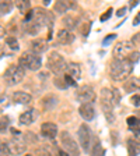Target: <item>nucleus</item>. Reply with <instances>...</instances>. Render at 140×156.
<instances>
[{
    "mask_svg": "<svg viewBox=\"0 0 140 156\" xmlns=\"http://www.w3.org/2000/svg\"><path fill=\"white\" fill-rule=\"evenodd\" d=\"M41 134H42L44 138H48V140H53L58 135V126L55 123H51V121H46L41 126Z\"/></svg>",
    "mask_w": 140,
    "mask_h": 156,
    "instance_id": "obj_11",
    "label": "nucleus"
},
{
    "mask_svg": "<svg viewBox=\"0 0 140 156\" xmlns=\"http://www.w3.org/2000/svg\"><path fill=\"white\" fill-rule=\"evenodd\" d=\"M136 88H139L136 78H131V80H126V82H125V85H123L125 92H127V94H131V92H133L134 89H136Z\"/></svg>",
    "mask_w": 140,
    "mask_h": 156,
    "instance_id": "obj_27",
    "label": "nucleus"
},
{
    "mask_svg": "<svg viewBox=\"0 0 140 156\" xmlns=\"http://www.w3.org/2000/svg\"><path fill=\"white\" fill-rule=\"evenodd\" d=\"M126 145H127L129 156L140 155V138L139 136H131V138H127Z\"/></svg>",
    "mask_w": 140,
    "mask_h": 156,
    "instance_id": "obj_13",
    "label": "nucleus"
},
{
    "mask_svg": "<svg viewBox=\"0 0 140 156\" xmlns=\"http://www.w3.org/2000/svg\"><path fill=\"white\" fill-rule=\"evenodd\" d=\"M11 133L16 134V135L11 138V141L9 142V148L11 151L13 155H23L27 151V141L24 138V135L21 133H18L17 130L11 128Z\"/></svg>",
    "mask_w": 140,
    "mask_h": 156,
    "instance_id": "obj_6",
    "label": "nucleus"
},
{
    "mask_svg": "<svg viewBox=\"0 0 140 156\" xmlns=\"http://www.w3.org/2000/svg\"><path fill=\"white\" fill-rule=\"evenodd\" d=\"M131 131L134 134V135H140V119L133 127H131Z\"/></svg>",
    "mask_w": 140,
    "mask_h": 156,
    "instance_id": "obj_40",
    "label": "nucleus"
},
{
    "mask_svg": "<svg viewBox=\"0 0 140 156\" xmlns=\"http://www.w3.org/2000/svg\"><path fill=\"white\" fill-rule=\"evenodd\" d=\"M66 74H69L70 77H73L74 80H78L81 77V68L77 63H67V67H66Z\"/></svg>",
    "mask_w": 140,
    "mask_h": 156,
    "instance_id": "obj_19",
    "label": "nucleus"
},
{
    "mask_svg": "<svg viewBox=\"0 0 140 156\" xmlns=\"http://www.w3.org/2000/svg\"><path fill=\"white\" fill-rule=\"evenodd\" d=\"M6 46L11 50V52H17L20 49L18 41H17L16 36H9V38H6Z\"/></svg>",
    "mask_w": 140,
    "mask_h": 156,
    "instance_id": "obj_26",
    "label": "nucleus"
},
{
    "mask_svg": "<svg viewBox=\"0 0 140 156\" xmlns=\"http://www.w3.org/2000/svg\"><path fill=\"white\" fill-rule=\"evenodd\" d=\"M132 70H133V64L129 60H115L114 58V62L111 63V68H109V74L115 81H123L132 74Z\"/></svg>",
    "mask_w": 140,
    "mask_h": 156,
    "instance_id": "obj_1",
    "label": "nucleus"
},
{
    "mask_svg": "<svg viewBox=\"0 0 140 156\" xmlns=\"http://www.w3.org/2000/svg\"><path fill=\"white\" fill-rule=\"evenodd\" d=\"M58 105V98L53 96V95H48L42 99V106L45 110H51Z\"/></svg>",
    "mask_w": 140,
    "mask_h": 156,
    "instance_id": "obj_20",
    "label": "nucleus"
},
{
    "mask_svg": "<svg viewBox=\"0 0 140 156\" xmlns=\"http://www.w3.org/2000/svg\"><path fill=\"white\" fill-rule=\"evenodd\" d=\"M93 134L91 130L87 124H81L78 128V141H80V146L83 148L85 153H90V146H91Z\"/></svg>",
    "mask_w": 140,
    "mask_h": 156,
    "instance_id": "obj_8",
    "label": "nucleus"
},
{
    "mask_svg": "<svg viewBox=\"0 0 140 156\" xmlns=\"http://www.w3.org/2000/svg\"><path fill=\"white\" fill-rule=\"evenodd\" d=\"M137 4H139V2H132V3H131V9H133V7L137 6Z\"/></svg>",
    "mask_w": 140,
    "mask_h": 156,
    "instance_id": "obj_47",
    "label": "nucleus"
},
{
    "mask_svg": "<svg viewBox=\"0 0 140 156\" xmlns=\"http://www.w3.org/2000/svg\"><path fill=\"white\" fill-rule=\"evenodd\" d=\"M137 121H139V119H137L136 116H131V117H127L126 123H127V126H129V128H131V127H133Z\"/></svg>",
    "mask_w": 140,
    "mask_h": 156,
    "instance_id": "obj_39",
    "label": "nucleus"
},
{
    "mask_svg": "<svg viewBox=\"0 0 140 156\" xmlns=\"http://www.w3.org/2000/svg\"><path fill=\"white\" fill-rule=\"evenodd\" d=\"M25 77V70L20 64H11L6 68V71H4V82L6 85L9 87H14V85L20 84V82L24 80Z\"/></svg>",
    "mask_w": 140,
    "mask_h": 156,
    "instance_id": "obj_2",
    "label": "nucleus"
},
{
    "mask_svg": "<svg viewBox=\"0 0 140 156\" xmlns=\"http://www.w3.org/2000/svg\"><path fill=\"white\" fill-rule=\"evenodd\" d=\"M112 13H114V10H112V9H108L107 11H105V13L102 14L101 17H100V20H101L102 23H104V21H107V20H108V18H109V17L112 16Z\"/></svg>",
    "mask_w": 140,
    "mask_h": 156,
    "instance_id": "obj_37",
    "label": "nucleus"
},
{
    "mask_svg": "<svg viewBox=\"0 0 140 156\" xmlns=\"http://www.w3.org/2000/svg\"><path fill=\"white\" fill-rule=\"evenodd\" d=\"M55 85H56V87H59L60 89H65V88H67V85H66L63 77H58V78H56V80H55Z\"/></svg>",
    "mask_w": 140,
    "mask_h": 156,
    "instance_id": "obj_34",
    "label": "nucleus"
},
{
    "mask_svg": "<svg viewBox=\"0 0 140 156\" xmlns=\"http://www.w3.org/2000/svg\"><path fill=\"white\" fill-rule=\"evenodd\" d=\"M4 35H6V29H4L3 27L0 25V39H2V38H4Z\"/></svg>",
    "mask_w": 140,
    "mask_h": 156,
    "instance_id": "obj_44",
    "label": "nucleus"
},
{
    "mask_svg": "<svg viewBox=\"0 0 140 156\" xmlns=\"http://www.w3.org/2000/svg\"><path fill=\"white\" fill-rule=\"evenodd\" d=\"M32 101V96L27 92H23V91H17L13 94V102L18 105H28L29 102Z\"/></svg>",
    "mask_w": 140,
    "mask_h": 156,
    "instance_id": "obj_18",
    "label": "nucleus"
},
{
    "mask_svg": "<svg viewBox=\"0 0 140 156\" xmlns=\"http://www.w3.org/2000/svg\"><path fill=\"white\" fill-rule=\"evenodd\" d=\"M139 24H140V13H137L136 18L133 20V25H139Z\"/></svg>",
    "mask_w": 140,
    "mask_h": 156,
    "instance_id": "obj_43",
    "label": "nucleus"
},
{
    "mask_svg": "<svg viewBox=\"0 0 140 156\" xmlns=\"http://www.w3.org/2000/svg\"><path fill=\"white\" fill-rule=\"evenodd\" d=\"M131 103L133 105V106H136V107H139L140 106V95H133V96L131 98Z\"/></svg>",
    "mask_w": 140,
    "mask_h": 156,
    "instance_id": "obj_38",
    "label": "nucleus"
},
{
    "mask_svg": "<svg viewBox=\"0 0 140 156\" xmlns=\"http://www.w3.org/2000/svg\"><path fill=\"white\" fill-rule=\"evenodd\" d=\"M63 24H65L66 29L72 32V29H74L76 27H77L78 21H77V18L73 16H66V17H63Z\"/></svg>",
    "mask_w": 140,
    "mask_h": 156,
    "instance_id": "obj_22",
    "label": "nucleus"
},
{
    "mask_svg": "<svg viewBox=\"0 0 140 156\" xmlns=\"http://www.w3.org/2000/svg\"><path fill=\"white\" fill-rule=\"evenodd\" d=\"M132 43L133 45H140V32L134 34L133 38H132Z\"/></svg>",
    "mask_w": 140,
    "mask_h": 156,
    "instance_id": "obj_41",
    "label": "nucleus"
},
{
    "mask_svg": "<svg viewBox=\"0 0 140 156\" xmlns=\"http://www.w3.org/2000/svg\"><path fill=\"white\" fill-rule=\"evenodd\" d=\"M134 52V45L129 41H119L114 48V57L115 60H127L129 56Z\"/></svg>",
    "mask_w": 140,
    "mask_h": 156,
    "instance_id": "obj_5",
    "label": "nucleus"
},
{
    "mask_svg": "<svg viewBox=\"0 0 140 156\" xmlns=\"http://www.w3.org/2000/svg\"><path fill=\"white\" fill-rule=\"evenodd\" d=\"M34 18L41 27H49V29L52 28L53 24V16L51 14V11L41 7H35L34 9Z\"/></svg>",
    "mask_w": 140,
    "mask_h": 156,
    "instance_id": "obj_9",
    "label": "nucleus"
},
{
    "mask_svg": "<svg viewBox=\"0 0 140 156\" xmlns=\"http://www.w3.org/2000/svg\"><path fill=\"white\" fill-rule=\"evenodd\" d=\"M56 39H58V43H60V45H70V43L74 41V35L65 28V29L58 31Z\"/></svg>",
    "mask_w": 140,
    "mask_h": 156,
    "instance_id": "obj_14",
    "label": "nucleus"
},
{
    "mask_svg": "<svg viewBox=\"0 0 140 156\" xmlns=\"http://www.w3.org/2000/svg\"><path fill=\"white\" fill-rule=\"evenodd\" d=\"M18 64L24 70H31V71H38L42 66V58L41 56L34 52H24L18 58Z\"/></svg>",
    "mask_w": 140,
    "mask_h": 156,
    "instance_id": "obj_3",
    "label": "nucleus"
},
{
    "mask_svg": "<svg viewBox=\"0 0 140 156\" xmlns=\"http://www.w3.org/2000/svg\"><path fill=\"white\" fill-rule=\"evenodd\" d=\"M136 117H137V119H140V110L136 112Z\"/></svg>",
    "mask_w": 140,
    "mask_h": 156,
    "instance_id": "obj_49",
    "label": "nucleus"
},
{
    "mask_svg": "<svg viewBox=\"0 0 140 156\" xmlns=\"http://www.w3.org/2000/svg\"><path fill=\"white\" fill-rule=\"evenodd\" d=\"M10 103H11V96H9L7 94L2 92V94H0V113L6 110L7 107L10 106Z\"/></svg>",
    "mask_w": 140,
    "mask_h": 156,
    "instance_id": "obj_23",
    "label": "nucleus"
},
{
    "mask_svg": "<svg viewBox=\"0 0 140 156\" xmlns=\"http://www.w3.org/2000/svg\"><path fill=\"white\" fill-rule=\"evenodd\" d=\"M60 142L63 145V149L72 156H80V149H78V144L72 138V135L67 131L60 133Z\"/></svg>",
    "mask_w": 140,
    "mask_h": 156,
    "instance_id": "obj_7",
    "label": "nucleus"
},
{
    "mask_svg": "<svg viewBox=\"0 0 140 156\" xmlns=\"http://www.w3.org/2000/svg\"><path fill=\"white\" fill-rule=\"evenodd\" d=\"M115 38H116V34H109V35H108L107 38L102 39V45H104V46H108L109 43L112 42V41H114Z\"/></svg>",
    "mask_w": 140,
    "mask_h": 156,
    "instance_id": "obj_36",
    "label": "nucleus"
},
{
    "mask_svg": "<svg viewBox=\"0 0 140 156\" xmlns=\"http://www.w3.org/2000/svg\"><path fill=\"white\" fill-rule=\"evenodd\" d=\"M90 29H91V24H90V23L81 24V28H80V31H81V35L83 36H87L88 34H90Z\"/></svg>",
    "mask_w": 140,
    "mask_h": 156,
    "instance_id": "obj_32",
    "label": "nucleus"
},
{
    "mask_svg": "<svg viewBox=\"0 0 140 156\" xmlns=\"http://www.w3.org/2000/svg\"><path fill=\"white\" fill-rule=\"evenodd\" d=\"M11 155V151L9 148V144L0 141V156H10Z\"/></svg>",
    "mask_w": 140,
    "mask_h": 156,
    "instance_id": "obj_29",
    "label": "nucleus"
},
{
    "mask_svg": "<svg viewBox=\"0 0 140 156\" xmlns=\"http://www.w3.org/2000/svg\"><path fill=\"white\" fill-rule=\"evenodd\" d=\"M125 13H126V7H122V9H119V10L116 11V16H118V17H122Z\"/></svg>",
    "mask_w": 140,
    "mask_h": 156,
    "instance_id": "obj_42",
    "label": "nucleus"
},
{
    "mask_svg": "<svg viewBox=\"0 0 140 156\" xmlns=\"http://www.w3.org/2000/svg\"><path fill=\"white\" fill-rule=\"evenodd\" d=\"M49 3H51V0H44V4H45V6H48Z\"/></svg>",
    "mask_w": 140,
    "mask_h": 156,
    "instance_id": "obj_48",
    "label": "nucleus"
},
{
    "mask_svg": "<svg viewBox=\"0 0 140 156\" xmlns=\"http://www.w3.org/2000/svg\"><path fill=\"white\" fill-rule=\"evenodd\" d=\"M48 67L49 70L56 75H60L63 73H66V67H67V63L63 58V56L60 53H58L56 50L49 53L48 56Z\"/></svg>",
    "mask_w": 140,
    "mask_h": 156,
    "instance_id": "obj_4",
    "label": "nucleus"
},
{
    "mask_svg": "<svg viewBox=\"0 0 140 156\" xmlns=\"http://www.w3.org/2000/svg\"><path fill=\"white\" fill-rule=\"evenodd\" d=\"M24 138H25L27 144H34V142H36V141H38V138L35 136V134L31 133V131H27L25 135H24Z\"/></svg>",
    "mask_w": 140,
    "mask_h": 156,
    "instance_id": "obj_30",
    "label": "nucleus"
},
{
    "mask_svg": "<svg viewBox=\"0 0 140 156\" xmlns=\"http://www.w3.org/2000/svg\"><path fill=\"white\" fill-rule=\"evenodd\" d=\"M10 126V119L7 116H2L0 117V133H6L7 128Z\"/></svg>",
    "mask_w": 140,
    "mask_h": 156,
    "instance_id": "obj_28",
    "label": "nucleus"
},
{
    "mask_svg": "<svg viewBox=\"0 0 140 156\" xmlns=\"http://www.w3.org/2000/svg\"><path fill=\"white\" fill-rule=\"evenodd\" d=\"M58 153H59V156H69V153L66 152V151H62V149H59Z\"/></svg>",
    "mask_w": 140,
    "mask_h": 156,
    "instance_id": "obj_45",
    "label": "nucleus"
},
{
    "mask_svg": "<svg viewBox=\"0 0 140 156\" xmlns=\"http://www.w3.org/2000/svg\"><path fill=\"white\" fill-rule=\"evenodd\" d=\"M76 98H77L78 102H81V105L93 103L95 99V92L90 85H81L76 91Z\"/></svg>",
    "mask_w": 140,
    "mask_h": 156,
    "instance_id": "obj_10",
    "label": "nucleus"
},
{
    "mask_svg": "<svg viewBox=\"0 0 140 156\" xmlns=\"http://www.w3.org/2000/svg\"><path fill=\"white\" fill-rule=\"evenodd\" d=\"M29 46H31V52L36 53V55L46 52V49H48V43L45 39H34V41H31Z\"/></svg>",
    "mask_w": 140,
    "mask_h": 156,
    "instance_id": "obj_15",
    "label": "nucleus"
},
{
    "mask_svg": "<svg viewBox=\"0 0 140 156\" xmlns=\"http://www.w3.org/2000/svg\"><path fill=\"white\" fill-rule=\"evenodd\" d=\"M13 2H10V0H0V16L10 13L13 10Z\"/></svg>",
    "mask_w": 140,
    "mask_h": 156,
    "instance_id": "obj_24",
    "label": "nucleus"
},
{
    "mask_svg": "<svg viewBox=\"0 0 140 156\" xmlns=\"http://www.w3.org/2000/svg\"><path fill=\"white\" fill-rule=\"evenodd\" d=\"M139 57H140V53L137 52V50H134V52L132 53L131 56H129V58H127V60H129V62H131L132 64H134V63L139 62Z\"/></svg>",
    "mask_w": 140,
    "mask_h": 156,
    "instance_id": "obj_35",
    "label": "nucleus"
},
{
    "mask_svg": "<svg viewBox=\"0 0 140 156\" xmlns=\"http://www.w3.org/2000/svg\"><path fill=\"white\" fill-rule=\"evenodd\" d=\"M34 156H53V155L49 152L46 148H39V149L35 152V155H34Z\"/></svg>",
    "mask_w": 140,
    "mask_h": 156,
    "instance_id": "obj_33",
    "label": "nucleus"
},
{
    "mask_svg": "<svg viewBox=\"0 0 140 156\" xmlns=\"http://www.w3.org/2000/svg\"><path fill=\"white\" fill-rule=\"evenodd\" d=\"M78 113H80V116H81L85 121H91L95 117V109H94V105H93V103H85V105H81V106L78 107Z\"/></svg>",
    "mask_w": 140,
    "mask_h": 156,
    "instance_id": "obj_12",
    "label": "nucleus"
},
{
    "mask_svg": "<svg viewBox=\"0 0 140 156\" xmlns=\"http://www.w3.org/2000/svg\"><path fill=\"white\" fill-rule=\"evenodd\" d=\"M63 80H65V82H66L67 87H76V85H77V82H76L74 78L70 77V75L66 74V73H65V75H63Z\"/></svg>",
    "mask_w": 140,
    "mask_h": 156,
    "instance_id": "obj_31",
    "label": "nucleus"
},
{
    "mask_svg": "<svg viewBox=\"0 0 140 156\" xmlns=\"http://www.w3.org/2000/svg\"><path fill=\"white\" fill-rule=\"evenodd\" d=\"M24 156H34V155H29V153H27V155H24Z\"/></svg>",
    "mask_w": 140,
    "mask_h": 156,
    "instance_id": "obj_50",
    "label": "nucleus"
},
{
    "mask_svg": "<svg viewBox=\"0 0 140 156\" xmlns=\"http://www.w3.org/2000/svg\"><path fill=\"white\" fill-rule=\"evenodd\" d=\"M3 56H4V48H3L2 45H0V58L3 57Z\"/></svg>",
    "mask_w": 140,
    "mask_h": 156,
    "instance_id": "obj_46",
    "label": "nucleus"
},
{
    "mask_svg": "<svg viewBox=\"0 0 140 156\" xmlns=\"http://www.w3.org/2000/svg\"><path fill=\"white\" fill-rule=\"evenodd\" d=\"M38 112L35 109H29V110L24 112L21 116H20V124H24V126H29V124L32 123L35 120L36 117H38Z\"/></svg>",
    "mask_w": 140,
    "mask_h": 156,
    "instance_id": "obj_16",
    "label": "nucleus"
},
{
    "mask_svg": "<svg viewBox=\"0 0 140 156\" xmlns=\"http://www.w3.org/2000/svg\"><path fill=\"white\" fill-rule=\"evenodd\" d=\"M74 7V3L73 2H66V0H59L56 2L55 6H53V11L56 14H65L69 9H73Z\"/></svg>",
    "mask_w": 140,
    "mask_h": 156,
    "instance_id": "obj_17",
    "label": "nucleus"
},
{
    "mask_svg": "<svg viewBox=\"0 0 140 156\" xmlns=\"http://www.w3.org/2000/svg\"><path fill=\"white\" fill-rule=\"evenodd\" d=\"M104 155V149H102V145L100 142L98 138L94 140V145L91 146V156H102Z\"/></svg>",
    "mask_w": 140,
    "mask_h": 156,
    "instance_id": "obj_25",
    "label": "nucleus"
},
{
    "mask_svg": "<svg viewBox=\"0 0 140 156\" xmlns=\"http://www.w3.org/2000/svg\"><path fill=\"white\" fill-rule=\"evenodd\" d=\"M16 6L23 16H25L28 11H31V2L29 0H16Z\"/></svg>",
    "mask_w": 140,
    "mask_h": 156,
    "instance_id": "obj_21",
    "label": "nucleus"
}]
</instances>
